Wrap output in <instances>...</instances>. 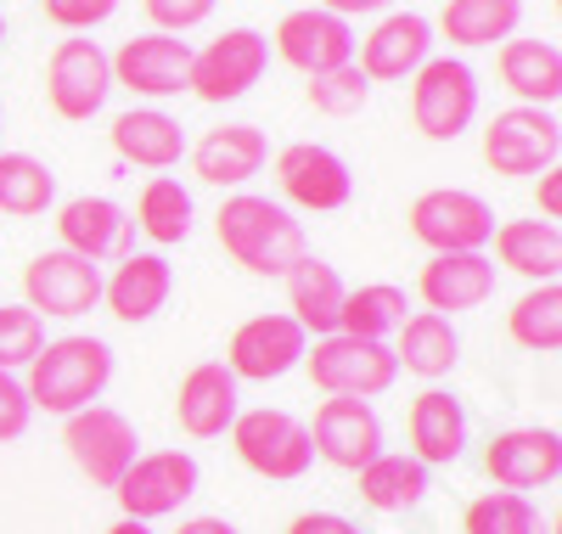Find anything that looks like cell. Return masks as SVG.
Returning a JSON list of instances; mask_svg holds the SVG:
<instances>
[{
    "mask_svg": "<svg viewBox=\"0 0 562 534\" xmlns=\"http://www.w3.org/2000/svg\"><path fill=\"white\" fill-rule=\"evenodd\" d=\"M355 478H360V501L371 512H411V507L428 501V467H422L416 456L383 450V456H371Z\"/></svg>",
    "mask_w": 562,
    "mask_h": 534,
    "instance_id": "cell-32",
    "label": "cell"
},
{
    "mask_svg": "<svg viewBox=\"0 0 562 534\" xmlns=\"http://www.w3.org/2000/svg\"><path fill=\"white\" fill-rule=\"evenodd\" d=\"M192 191H186L175 175H153L147 186H140V198H135V225L147 231L158 248H175V242L192 236Z\"/></svg>",
    "mask_w": 562,
    "mask_h": 534,
    "instance_id": "cell-34",
    "label": "cell"
},
{
    "mask_svg": "<svg viewBox=\"0 0 562 534\" xmlns=\"http://www.w3.org/2000/svg\"><path fill=\"white\" fill-rule=\"evenodd\" d=\"M490 242H495V259H501L495 270L524 276L529 287L562 276V231L551 220H501Z\"/></svg>",
    "mask_w": 562,
    "mask_h": 534,
    "instance_id": "cell-29",
    "label": "cell"
},
{
    "mask_svg": "<svg viewBox=\"0 0 562 534\" xmlns=\"http://www.w3.org/2000/svg\"><path fill=\"white\" fill-rule=\"evenodd\" d=\"M276 57L299 68L304 79L333 74V68L355 63V29L326 7H299L276 23Z\"/></svg>",
    "mask_w": 562,
    "mask_h": 534,
    "instance_id": "cell-17",
    "label": "cell"
},
{
    "mask_svg": "<svg viewBox=\"0 0 562 534\" xmlns=\"http://www.w3.org/2000/svg\"><path fill=\"white\" fill-rule=\"evenodd\" d=\"M405 433H411V456L422 467H450L467 450V411L445 388H422L405 411Z\"/></svg>",
    "mask_w": 562,
    "mask_h": 534,
    "instance_id": "cell-25",
    "label": "cell"
},
{
    "mask_svg": "<svg viewBox=\"0 0 562 534\" xmlns=\"http://www.w3.org/2000/svg\"><path fill=\"white\" fill-rule=\"evenodd\" d=\"M214 231H220V248L248 276H288V265L310 254L293 209L259 198V191H231L214 214Z\"/></svg>",
    "mask_w": 562,
    "mask_h": 534,
    "instance_id": "cell-1",
    "label": "cell"
},
{
    "mask_svg": "<svg viewBox=\"0 0 562 534\" xmlns=\"http://www.w3.org/2000/svg\"><path fill=\"white\" fill-rule=\"evenodd\" d=\"M484 472L495 478V490L529 496L551 490L562 478V433L557 427H506L484 450Z\"/></svg>",
    "mask_w": 562,
    "mask_h": 534,
    "instance_id": "cell-16",
    "label": "cell"
},
{
    "mask_svg": "<svg viewBox=\"0 0 562 534\" xmlns=\"http://www.w3.org/2000/svg\"><path fill=\"white\" fill-rule=\"evenodd\" d=\"M321 7H326V12H338V18L349 23V18H371V12H389L394 0H321Z\"/></svg>",
    "mask_w": 562,
    "mask_h": 534,
    "instance_id": "cell-45",
    "label": "cell"
},
{
    "mask_svg": "<svg viewBox=\"0 0 562 534\" xmlns=\"http://www.w3.org/2000/svg\"><path fill=\"white\" fill-rule=\"evenodd\" d=\"M40 7H45V23H57L68 34H90L119 12V0H40Z\"/></svg>",
    "mask_w": 562,
    "mask_h": 534,
    "instance_id": "cell-40",
    "label": "cell"
},
{
    "mask_svg": "<svg viewBox=\"0 0 562 534\" xmlns=\"http://www.w3.org/2000/svg\"><path fill=\"white\" fill-rule=\"evenodd\" d=\"M276 186L281 198L310 209V214H333L355 198V175L344 164V153L321 147V141H293L276 153Z\"/></svg>",
    "mask_w": 562,
    "mask_h": 534,
    "instance_id": "cell-15",
    "label": "cell"
},
{
    "mask_svg": "<svg viewBox=\"0 0 562 534\" xmlns=\"http://www.w3.org/2000/svg\"><path fill=\"white\" fill-rule=\"evenodd\" d=\"M57 236H63L68 254H79V259H90V265L135 254V248H130L135 220H130L113 198H68V203L57 209Z\"/></svg>",
    "mask_w": 562,
    "mask_h": 534,
    "instance_id": "cell-21",
    "label": "cell"
},
{
    "mask_svg": "<svg viewBox=\"0 0 562 534\" xmlns=\"http://www.w3.org/2000/svg\"><path fill=\"white\" fill-rule=\"evenodd\" d=\"M270 68V40L259 29H225L220 40H209L203 52H192V79L186 90L209 108H225V102H243V96L265 79Z\"/></svg>",
    "mask_w": 562,
    "mask_h": 534,
    "instance_id": "cell-7",
    "label": "cell"
},
{
    "mask_svg": "<svg viewBox=\"0 0 562 534\" xmlns=\"http://www.w3.org/2000/svg\"><path fill=\"white\" fill-rule=\"evenodd\" d=\"M169 293H175V270H169L164 254H124L113 265V276H102V304L124 326L153 321L169 304Z\"/></svg>",
    "mask_w": 562,
    "mask_h": 534,
    "instance_id": "cell-24",
    "label": "cell"
},
{
    "mask_svg": "<svg viewBox=\"0 0 562 534\" xmlns=\"http://www.w3.org/2000/svg\"><path fill=\"white\" fill-rule=\"evenodd\" d=\"M524 23V0H445L439 34L461 52H484V45L512 40Z\"/></svg>",
    "mask_w": 562,
    "mask_h": 534,
    "instance_id": "cell-31",
    "label": "cell"
},
{
    "mask_svg": "<svg viewBox=\"0 0 562 534\" xmlns=\"http://www.w3.org/2000/svg\"><path fill=\"white\" fill-rule=\"evenodd\" d=\"M299 366H310V382L321 388L326 400H378L400 377L389 344H366V337H349V332L310 337V349H304Z\"/></svg>",
    "mask_w": 562,
    "mask_h": 534,
    "instance_id": "cell-3",
    "label": "cell"
},
{
    "mask_svg": "<svg viewBox=\"0 0 562 534\" xmlns=\"http://www.w3.org/2000/svg\"><path fill=\"white\" fill-rule=\"evenodd\" d=\"M57 203V175L34 153H0V214L34 220Z\"/></svg>",
    "mask_w": 562,
    "mask_h": 534,
    "instance_id": "cell-36",
    "label": "cell"
},
{
    "mask_svg": "<svg viewBox=\"0 0 562 534\" xmlns=\"http://www.w3.org/2000/svg\"><path fill=\"white\" fill-rule=\"evenodd\" d=\"M506 337L529 355H557L562 349V287L540 281L506 310Z\"/></svg>",
    "mask_w": 562,
    "mask_h": 534,
    "instance_id": "cell-35",
    "label": "cell"
},
{
    "mask_svg": "<svg viewBox=\"0 0 562 534\" xmlns=\"http://www.w3.org/2000/svg\"><path fill=\"white\" fill-rule=\"evenodd\" d=\"M411 299L405 287L394 281H366V287H349L344 293V310H338V332L349 337H366V344H389V337L400 332Z\"/></svg>",
    "mask_w": 562,
    "mask_h": 534,
    "instance_id": "cell-33",
    "label": "cell"
},
{
    "mask_svg": "<svg viewBox=\"0 0 562 534\" xmlns=\"http://www.w3.org/2000/svg\"><path fill=\"white\" fill-rule=\"evenodd\" d=\"M456 360H461V332L450 326V315L422 310V315H405L400 321V332H394V366L400 371L439 382Z\"/></svg>",
    "mask_w": 562,
    "mask_h": 534,
    "instance_id": "cell-30",
    "label": "cell"
},
{
    "mask_svg": "<svg viewBox=\"0 0 562 534\" xmlns=\"http://www.w3.org/2000/svg\"><path fill=\"white\" fill-rule=\"evenodd\" d=\"M562 158V124L557 108H506L484 124V164L495 175H546Z\"/></svg>",
    "mask_w": 562,
    "mask_h": 534,
    "instance_id": "cell-8",
    "label": "cell"
},
{
    "mask_svg": "<svg viewBox=\"0 0 562 534\" xmlns=\"http://www.w3.org/2000/svg\"><path fill=\"white\" fill-rule=\"evenodd\" d=\"M310 427V445L321 461H333L344 472H360L371 456H383V416L371 411V400H321Z\"/></svg>",
    "mask_w": 562,
    "mask_h": 534,
    "instance_id": "cell-18",
    "label": "cell"
},
{
    "mask_svg": "<svg viewBox=\"0 0 562 534\" xmlns=\"http://www.w3.org/2000/svg\"><path fill=\"white\" fill-rule=\"evenodd\" d=\"M0 130H7V102H0Z\"/></svg>",
    "mask_w": 562,
    "mask_h": 534,
    "instance_id": "cell-48",
    "label": "cell"
},
{
    "mask_svg": "<svg viewBox=\"0 0 562 534\" xmlns=\"http://www.w3.org/2000/svg\"><path fill=\"white\" fill-rule=\"evenodd\" d=\"M0 40H7V18H0Z\"/></svg>",
    "mask_w": 562,
    "mask_h": 534,
    "instance_id": "cell-49",
    "label": "cell"
},
{
    "mask_svg": "<svg viewBox=\"0 0 562 534\" xmlns=\"http://www.w3.org/2000/svg\"><path fill=\"white\" fill-rule=\"evenodd\" d=\"M416 293L434 315H461L479 310L495 293V259L490 254H434L416 276Z\"/></svg>",
    "mask_w": 562,
    "mask_h": 534,
    "instance_id": "cell-23",
    "label": "cell"
},
{
    "mask_svg": "<svg viewBox=\"0 0 562 534\" xmlns=\"http://www.w3.org/2000/svg\"><path fill=\"white\" fill-rule=\"evenodd\" d=\"M428 57H434V23L422 12H389L378 29L360 40V63L355 68L371 85H378V79L389 85V79H411Z\"/></svg>",
    "mask_w": 562,
    "mask_h": 534,
    "instance_id": "cell-20",
    "label": "cell"
},
{
    "mask_svg": "<svg viewBox=\"0 0 562 534\" xmlns=\"http://www.w3.org/2000/svg\"><path fill=\"white\" fill-rule=\"evenodd\" d=\"M288 534H360V523H349L344 512H299Z\"/></svg>",
    "mask_w": 562,
    "mask_h": 534,
    "instance_id": "cell-43",
    "label": "cell"
},
{
    "mask_svg": "<svg viewBox=\"0 0 562 534\" xmlns=\"http://www.w3.org/2000/svg\"><path fill=\"white\" fill-rule=\"evenodd\" d=\"M23 299L29 310L45 321H74V315H90L102 304V265H90L68 248H52V254H34L23 265Z\"/></svg>",
    "mask_w": 562,
    "mask_h": 534,
    "instance_id": "cell-13",
    "label": "cell"
},
{
    "mask_svg": "<svg viewBox=\"0 0 562 534\" xmlns=\"http://www.w3.org/2000/svg\"><path fill=\"white\" fill-rule=\"evenodd\" d=\"M175 534H243L237 523H225V518H186Z\"/></svg>",
    "mask_w": 562,
    "mask_h": 534,
    "instance_id": "cell-46",
    "label": "cell"
},
{
    "mask_svg": "<svg viewBox=\"0 0 562 534\" xmlns=\"http://www.w3.org/2000/svg\"><path fill=\"white\" fill-rule=\"evenodd\" d=\"M479 119V74L461 57H428L411 74V124L428 141H456Z\"/></svg>",
    "mask_w": 562,
    "mask_h": 534,
    "instance_id": "cell-6",
    "label": "cell"
},
{
    "mask_svg": "<svg viewBox=\"0 0 562 534\" xmlns=\"http://www.w3.org/2000/svg\"><path fill=\"white\" fill-rule=\"evenodd\" d=\"M29 422H34V405H29V394H23L18 371H0V445L23 440Z\"/></svg>",
    "mask_w": 562,
    "mask_h": 534,
    "instance_id": "cell-42",
    "label": "cell"
},
{
    "mask_svg": "<svg viewBox=\"0 0 562 534\" xmlns=\"http://www.w3.org/2000/svg\"><path fill=\"white\" fill-rule=\"evenodd\" d=\"M243 400V382L225 371V360H198L192 371L180 377V394H175V422L186 440H220L237 422Z\"/></svg>",
    "mask_w": 562,
    "mask_h": 534,
    "instance_id": "cell-19",
    "label": "cell"
},
{
    "mask_svg": "<svg viewBox=\"0 0 562 534\" xmlns=\"http://www.w3.org/2000/svg\"><path fill=\"white\" fill-rule=\"evenodd\" d=\"M140 7H147V18H153L158 34H186V29L209 23L214 0H140Z\"/></svg>",
    "mask_w": 562,
    "mask_h": 534,
    "instance_id": "cell-41",
    "label": "cell"
},
{
    "mask_svg": "<svg viewBox=\"0 0 562 534\" xmlns=\"http://www.w3.org/2000/svg\"><path fill=\"white\" fill-rule=\"evenodd\" d=\"M310 349V332L288 315V310H270V315H254L231 332L225 344V371L237 382H276L288 377Z\"/></svg>",
    "mask_w": 562,
    "mask_h": 534,
    "instance_id": "cell-12",
    "label": "cell"
},
{
    "mask_svg": "<svg viewBox=\"0 0 562 534\" xmlns=\"http://www.w3.org/2000/svg\"><path fill=\"white\" fill-rule=\"evenodd\" d=\"M63 445L74 456V467L97 483V490H113V483L130 472V461L140 456L135 445V422L113 405H85L74 416H63Z\"/></svg>",
    "mask_w": 562,
    "mask_h": 534,
    "instance_id": "cell-10",
    "label": "cell"
},
{
    "mask_svg": "<svg viewBox=\"0 0 562 534\" xmlns=\"http://www.w3.org/2000/svg\"><path fill=\"white\" fill-rule=\"evenodd\" d=\"M366 102H371V79H366L355 63H344V68H333V74H315V79H310V108L326 113V119H355Z\"/></svg>",
    "mask_w": 562,
    "mask_h": 534,
    "instance_id": "cell-38",
    "label": "cell"
},
{
    "mask_svg": "<svg viewBox=\"0 0 562 534\" xmlns=\"http://www.w3.org/2000/svg\"><path fill=\"white\" fill-rule=\"evenodd\" d=\"M411 236L434 254H484L495 236V209L467 186H434L411 203Z\"/></svg>",
    "mask_w": 562,
    "mask_h": 534,
    "instance_id": "cell-5",
    "label": "cell"
},
{
    "mask_svg": "<svg viewBox=\"0 0 562 534\" xmlns=\"http://www.w3.org/2000/svg\"><path fill=\"white\" fill-rule=\"evenodd\" d=\"M45 349V321L29 304H0V371H18Z\"/></svg>",
    "mask_w": 562,
    "mask_h": 534,
    "instance_id": "cell-39",
    "label": "cell"
},
{
    "mask_svg": "<svg viewBox=\"0 0 562 534\" xmlns=\"http://www.w3.org/2000/svg\"><path fill=\"white\" fill-rule=\"evenodd\" d=\"M270 164V141L259 124H214L198 147H192V169L203 186H225L243 191L254 175H265Z\"/></svg>",
    "mask_w": 562,
    "mask_h": 534,
    "instance_id": "cell-22",
    "label": "cell"
},
{
    "mask_svg": "<svg viewBox=\"0 0 562 534\" xmlns=\"http://www.w3.org/2000/svg\"><path fill=\"white\" fill-rule=\"evenodd\" d=\"M113 153L135 169H175L186 158V130L164 108H130L113 119Z\"/></svg>",
    "mask_w": 562,
    "mask_h": 534,
    "instance_id": "cell-28",
    "label": "cell"
},
{
    "mask_svg": "<svg viewBox=\"0 0 562 534\" xmlns=\"http://www.w3.org/2000/svg\"><path fill=\"white\" fill-rule=\"evenodd\" d=\"M198 483H203L198 456H186V450H147V456L130 461V472L113 483V496H119L124 518L153 523V518L180 512L186 501L198 496Z\"/></svg>",
    "mask_w": 562,
    "mask_h": 534,
    "instance_id": "cell-9",
    "label": "cell"
},
{
    "mask_svg": "<svg viewBox=\"0 0 562 534\" xmlns=\"http://www.w3.org/2000/svg\"><path fill=\"white\" fill-rule=\"evenodd\" d=\"M108 382H113V349L102 344V337H90V332H68V337L45 344L29 360L23 394L45 416H74L85 405H97Z\"/></svg>",
    "mask_w": 562,
    "mask_h": 534,
    "instance_id": "cell-2",
    "label": "cell"
},
{
    "mask_svg": "<svg viewBox=\"0 0 562 534\" xmlns=\"http://www.w3.org/2000/svg\"><path fill=\"white\" fill-rule=\"evenodd\" d=\"M495 74L518 96V108H557V96H562V52L551 40H518V34L501 40Z\"/></svg>",
    "mask_w": 562,
    "mask_h": 534,
    "instance_id": "cell-26",
    "label": "cell"
},
{
    "mask_svg": "<svg viewBox=\"0 0 562 534\" xmlns=\"http://www.w3.org/2000/svg\"><path fill=\"white\" fill-rule=\"evenodd\" d=\"M540 186H535V203H540V220H562V169H546V175H535Z\"/></svg>",
    "mask_w": 562,
    "mask_h": 534,
    "instance_id": "cell-44",
    "label": "cell"
},
{
    "mask_svg": "<svg viewBox=\"0 0 562 534\" xmlns=\"http://www.w3.org/2000/svg\"><path fill=\"white\" fill-rule=\"evenodd\" d=\"M108 96H113L108 52L97 40H63L52 63H45V102H52V113L68 124H85L108 108Z\"/></svg>",
    "mask_w": 562,
    "mask_h": 534,
    "instance_id": "cell-11",
    "label": "cell"
},
{
    "mask_svg": "<svg viewBox=\"0 0 562 534\" xmlns=\"http://www.w3.org/2000/svg\"><path fill=\"white\" fill-rule=\"evenodd\" d=\"M113 68V90L147 96V102H164V96H180L186 79H192V45L180 34H135L108 57Z\"/></svg>",
    "mask_w": 562,
    "mask_h": 534,
    "instance_id": "cell-14",
    "label": "cell"
},
{
    "mask_svg": "<svg viewBox=\"0 0 562 534\" xmlns=\"http://www.w3.org/2000/svg\"><path fill=\"white\" fill-rule=\"evenodd\" d=\"M108 534H153V523H135V518H119Z\"/></svg>",
    "mask_w": 562,
    "mask_h": 534,
    "instance_id": "cell-47",
    "label": "cell"
},
{
    "mask_svg": "<svg viewBox=\"0 0 562 534\" xmlns=\"http://www.w3.org/2000/svg\"><path fill=\"white\" fill-rule=\"evenodd\" d=\"M231 450L237 461L259 478H276V483H293L315 467V445H310V427L281 411V405H254V411H237L231 422Z\"/></svg>",
    "mask_w": 562,
    "mask_h": 534,
    "instance_id": "cell-4",
    "label": "cell"
},
{
    "mask_svg": "<svg viewBox=\"0 0 562 534\" xmlns=\"http://www.w3.org/2000/svg\"><path fill=\"white\" fill-rule=\"evenodd\" d=\"M281 287H288V315L310 332V337H326V332H338V310H344V276L338 265H326L315 254L293 259L288 276H281Z\"/></svg>",
    "mask_w": 562,
    "mask_h": 534,
    "instance_id": "cell-27",
    "label": "cell"
},
{
    "mask_svg": "<svg viewBox=\"0 0 562 534\" xmlns=\"http://www.w3.org/2000/svg\"><path fill=\"white\" fill-rule=\"evenodd\" d=\"M461 534H551V523L540 518V507L529 496H512V490H490L467 507Z\"/></svg>",
    "mask_w": 562,
    "mask_h": 534,
    "instance_id": "cell-37",
    "label": "cell"
}]
</instances>
